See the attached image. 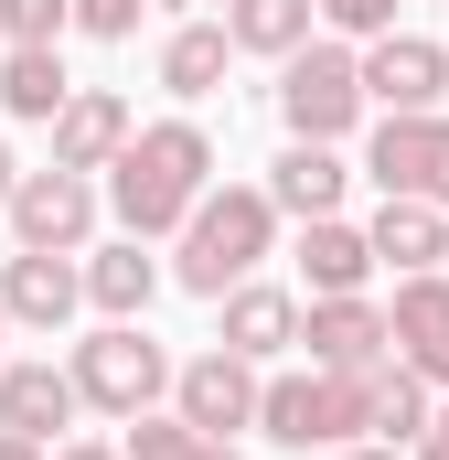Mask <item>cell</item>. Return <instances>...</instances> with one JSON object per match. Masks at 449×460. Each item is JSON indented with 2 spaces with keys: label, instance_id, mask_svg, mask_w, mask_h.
Wrapping results in <instances>:
<instances>
[{
  "label": "cell",
  "instance_id": "1",
  "mask_svg": "<svg viewBox=\"0 0 449 460\" xmlns=\"http://www.w3.org/2000/svg\"><path fill=\"white\" fill-rule=\"evenodd\" d=\"M215 193V139L193 128V118H150L128 150L108 161V215H118V235H182L193 226V204Z\"/></svg>",
  "mask_w": 449,
  "mask_h": 460
},
{
  "label": "cell",
  "instance_id": "2",
  "mask_svg": "<svg viewBox=\"0 0 449 460\" xmlns=\"http://www.w3.org/2000/svg\"><path fill=\"white\" fill-rule=\"evenodd\" d=\"M268 246H278L268 182H215V193L193 204V226L172 235V279H182L193 300H224V289H246V279L268 268Z\"/></svg>",
  "mask_w": 449,
  "mask_h": 460
},
{
  "label": "cell",
  "instance_id": "3",
  "mask_svg": "<svg viewBox=\"0 0 449 460\" xmlns=\"http://www.w3.org/2000/svg\"><path fill=\"white\" fill-rule=\"evenodd\" d=\"M65 364H75V396H86L97 418H118V429H128V418H150V407L172 396V375H182L172 353L150 343V322H97Z\"/></svg>",
  "mask_w": 449,
  "mask_h": 460
},
{
  "label": "cell",
  "instance_id": "4",
  "mask_svg": "<svg viewBox=\"0 0 449 460\" xmlns=\"http://www.w3.org/2000/svg\"><path fill=\"white\" fill-rule=\"evenodd\" d=\"M257 439H278V450H353V439H374V429H364V375H332V364L268 375Z\"/></svg>",
  "mask_w": 449,
  "mask_h": 460
},
{
  "label": "cell",
  "instance_id": "5",
  "mask_svg": "<svg viewBox=\"0 0 449 460\" xmlns=\"http://www.w3.org/2000/svg\"><path fill=\"white\" fill-rule=\"evenodd\" d=\"M364 108H374V97H364V54H353V43H321V32H311V43L278 65V118H289V139H353Z\"/></svg>",
  "mask_w": 449,
  "mask_h": 460
},
{
  "label": "cell",
  "instance_id": "6",
  "mask_svg": "<svg viewBox=\"0 0 449 460\" xmlns=\"http://www.w3.org/2000/svg\"><path fill=\"white\" fill-rule=\"evenodd\" d=\"M11 235L22 246H54V257H86L97 246V215H108V193H97V172H65V161H43V172H22L11 182Z\"/></svg>",
  "mask_w": 449,
  "mask_h": 460
},
{
  "label": "cell",
  "instance_id": "7",
  "mask_svg": "<svg viewBox=\"0 0 449 460\" xmlns=\"http://www.w3.org/2000/svg\"><path fill=\"white\" fill-rule=\"evenodd\" d=\"M364 182L449 215V108H428V118H374V139H364Z\"/></svg>",
  "mask_w": 449,
  "mask_h": 460
},
{
  "label": "cell",
  "instance_id": "8",
  "mask_svg": "<svg viewBox=\"0 0 449 460\" xmlns=\"http://www.w3.org/2000/svg\"><path fill=\"white\" fill-rule=\"evenodd\" d=\"M257 407H268V364H246V353H193L182 375H172V418H193L204 439H235V429H257Z\"/></svg>",
  "mask_w": 449,
  "mask_h": 460
},
{
  "label": "cell",
  "instance_id": "9",
  "mask_svg": "<svg viewBox=\"0 0 449 460\" xmlns=\"http://www.w3.org/2000/svg\"><path fill=\"white\" fill-rule=\"evenodd\" d=\"M0 311H11V332H65V322L86 311V257L11 246V257H0Z\"/></svg>",
  "mask_w": 449,
  "mask_h": 460
},
{
  "label": "cell",
  "instance_id": "10",
  "mask_svg": "<svg viewBox=\"0 0 449 460\" xmlns=\"http://www.w3.org/2000/svg\"><path fill=\"white\" fill-rule=\"evenodd\" d=\"M364 97L385 118H428L449 97V43L428 32H385V43H364Z\"/></svg>",
  "mask_w": 449,
  "mask_h": 460
},
{
  "label": "cell",
  "instance_id": "11",
  "mask_svg": "<svg viewBox=\"0 0 449 460\" xmlns=\"http://www.w3.org/2000/svg\"><path fill=\"white\" fill-rule=\"evenodd\" d=\"M75 418H86V396H75V364H54V353H32V364L11 353V364H0V429H11V439H43V450H65L54 429H75Z\"/></svg>",
  "mask_w": 449,
  "mask_h": 460
},
{
  "label": "cell",
  "instance_id": "12",
  "mask_svg": "<svg viewBox=\"0 0 449 460\" xmlns=\"http://www.w3.org/2000/svg\"><path fill=\"white\" fill-rule=\"evenodd\" d=\"M300 353L311 364H332V375H374L385 353H396V322H385V300H311L300 311Z\"/></svg>",
  "mask_w": 449,
  "mask_h": 460
},
{
  "label": "cell",
  "instance_id": "13",
  "mask_svg": "<svg viewBox=\"0 0 449 460\" xmlns=\"http://www.w3.org/2000/svg\"><path fill=\"white\" fill-rule=\"evenodd\" d=\"M300 311H311V300L246 279V289H224V300H215V343L246 353V364H278V353H300Z\"/></svg>",
  "mask_w": 449,
  "mask_h": 460
},
{
  "label": "cell",
  "instance_id": "14",
  "mask_svg": "<svg viewBox=\"0 0 449 460\" xmlns=\"http://www.w3.org/2000/svg\"><path fill=\"white\" fill-rule=\"evenodd\" d=\"M161 257H150V235H108V246H86V311L97 322H150V300H161Z\"/></svg>",
  "mask_w": 449,
  "mask_h": 460
},
{
  "label": "cell",
  "instance_id": "15",
  "mask_svg": "<svg viewBox=\"0 0 449 460\" xmlns=\"http://www.w3.org/2000/svg\"><path fill=\"white\" fill-rule=\"evenodd\" d=\"M385 322H396V364H418V375L449 396V268H428V279H396Z\"/></svg>",
  "mask_w": 449,
  "mask_h": 460
},
{
  "label": "cell",
  "instance_id": "16",
  "mask_svg": "<svg viewBox=\"0 0 449 460\" xmlns=\"http://www.w3.org/2000/svg\"><path fill=\"white\" fill-rule=\"evenodd\" d=\"M342 193H353V161H342V139H289L278 161H268V204L278 215H342Z\"/></svg>",
  "mask_w": 449,
  "mask_h": 460
},
{
  "label": "cell",
  "instance_id": "17",
  "mask_svg": "<svg viewBox=\"0 0 449 460\" xmlns=\"http://www.w3.org/2000/svg\"><path fill=\"white\" fill-rule=\"evenodd\" d=\"M128 139H139V118H128L118 86H75L65 118H54V161H65V172H108Z\"/></svg>",
  "mask_w": 449,
  "mask_h": 460
},
{
  "label": "cell",
  "instance_id": "18",
  "mask_svg": "<svg viewBox=\"0 0 449 460\" xmlns=\"http://www.w3.org/2000/svg\"><path fill=\"white\" fill-rule=\"evenodd\" d=\"M364 429H374L385 450H418V439L439 429V385H428L418 364H396V353H385V364L364 375Z\"/></svg>",
  "mask_w": 449,
  "mask_h": 460
},
{
  "label": "cell",
  "instance_id": "19",
  "mask_svg": "<svg viewBox=\"0 0 449 460\" xmlns=\"http://www.w3.org/2000/svg\"><path fill=\"white\" fill-rule=\"evenodd\" d=\"M364 235H374V268H396V279H428V268H449V215H439V204L385 193Z\"/></svg>",
  "mask_w": 449,
  "mask_h": 460
},
{
  "label": "cell",
  "instance_id": "20",
  "mask_svg": "<svg viewBox=\"0 0 449 460\" xmlns=\"http://www.w3.org/2000/svg\"><path fill=\"white\" fill-rule=\"evenodd\" d=\"M300 279H311V300H353L374 279V235L342 226V215H311L300 226Z\"/></svg>",
  "mask_w": 449,
  "mask_h": 460
},
{
  "label": "cell",
  "instance_id": "21",
  "mask_svg": "<svg viewBox=\"0 0 449 460\" xmlns=\"http://www.w3.org/2000/svg\"><path fill=\"white\" fill-rule=\"evenodd\" d=\"M65 97H75V75H65V43H11L0 54V108L11 118H65Z\"/></svg>",
  "mask_w": 449,
  "mask_h": 460
},
{
  "label": "cell",
  "instance_id": "22",
  "mask_svg": "<svg viewBox=\"0 0 449 460\" xmlns=\"http://www.w3.org/2000/svg\"><path fill=\"white\" fill-rule=\"evenodd\" d=\"M311 22H321V0H224L235 54H268V65H289V54L311 43Z\"/></svg>",
  "mask_w": 449,
  "mask_h": 460
},
{
  "label": "cell",
  "instance_id": "23",
  "mask_svg": "<svg viewBox=\"0 0 449 460\" xmlns=\"http://www.w3.org/2000/svg\"><path fill=\"white\" fill-rule=\"evenodd\" d=\"M224 65H235V32H224V22H182V32L161 43V86H172V97H215Z\"/></svg>",
  "mask_w": 449,
  "mask_h": 460
},
{
  "label": "cell",
  "instance_id": "24",
  "mask_svg": "<svg viewBox=\"0 0 449 460\" xmlns=\"http://www.w3.org/2000/svg\"><path fill=\"white\" fill-rule=\"evenodd\" d=\"M118 450H128V460H235V439H204L193 418H161V407H150V418H128Z\"/></svg>",
  "mask_w": 449,
  "mask_h": 460
},
{
  "label": "cell",
  "instance_id": "25",
  "mask_svg": "<svg viewBox=\"0 0 449 460\" xmlns=\"http://www.w3.org/2000/svg\"><path fill=\"white\" fill-rule=\"evenodd\" d=\"M75 0H0V43H65Z\"/></svg>",
  "mask_w": 449,
  "mask_h": 460
},
{
  "label": "cell",
  "instance_id": "26",
  "mask_svg": "<svg viewBox=\"0 0 449 460\" xmlns=\"http://www.w3.org/2000/svg\"><path fill=\"white\" fill-rule=\"evenodd\" d=\"M321 22H332L342 43H385L396 32V0H321Z\"/></svg>",
  "mask_w": 449,
  "mask_h": 460
},
{
  "label": "cell",
  "instance_id": "27",
  "mask_svg": "<svg viewBox=\"0 0 449 460\" xmlns=\"http://www.w3.org/2000/svg\"><path fill=\"white\" fill-rule=\"evenodd\" d=\"M139 11H150V0H75V32H97V43H128V32H139Z\"/></svg>",
  "mask_w": 449,
  "mask_h": 460
},
{
  "label": "cell",
  "instance_id": "28",
  "mask_svg": "<svg viewBox=\"0 0 449 460\" xmlns=\"http://www.w3.org/2000/svg\"><path fill=\"white\" fill-rule=\"evenodd\" d=\"M407 460H449V396H439V429H428V439H418Z\"/></svg>",
  "mask_w": 449,
  "mask_h": 460
},
{
  "label": "cell",
  "instance_id": "29",
  "mask_svg": "<svg viewBox=\"0 0 449 460\" xmlns=\"http://www.w3.org/2000/svg\"><path fill=\"white\" fill-rule=\"evenodd\" d=\"M54 460H128V450H108V439H65Z\"/></svg>",
  "mask_w": 449,
  "mask_h": 460
},
{
  "label": "cell",
  "instance_id": "30",
  "mask_svg": "<svg viewBox=\"0 0 449 460\" xmlns=\"http://www.w3.org/2000/svg\"><path fill=\"white\" fill-rule=\"evenodd\" d=\"M0 460H54V450H43V439H11V429H0Z\"/></svg>",
  "mask_w": 449,
  "mask_h": 460
},
{
  "label": "cell",
  "instance_id": "31",
  "mask_svg": "<svg viewBox=\"0 0 449 460\" xmlns=\"http://www.w3.org/2000/svg\"><path fill=\"white\" fill-rule=\"evenodd\" d=\"M342 460H407V450H385V439H353V450H342Z\"/></svg>",
  "mask_w": 449,
  "mask_h": 460
},
{
  "label": "cell",
  "instance_id": "32",
  "mask_svg": "<svg viewBox=\"0 0 449 460\" xmlns=\"http://www.w3.org/2000/svg\"><path fill=\"white\" fill-rule=\"evenodd\" d=\"M11 182H22V161H11V139H0V204H11Z\"/></svg>",
  "mask_w": 449,
  "mask_h": 460
},
{
  "label": "cell",
  "instance_id": "33",
  "mask_svg": "<svg viewBox=\"0 0 449 460\" xmlns=\"http://www.w3.org/2000/svg\"><path fill=\"white\" fill-rule=\"evenodd\" d=\"M0 364H11V311H0Z\"/></svg>",
  "mask_w": 449,
  "mask_h": 460
}]
</instances>
